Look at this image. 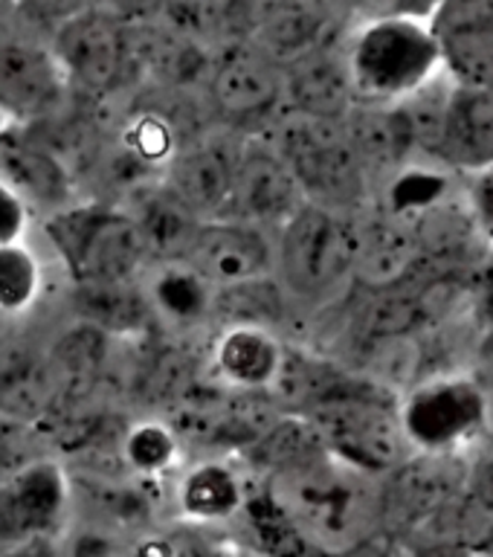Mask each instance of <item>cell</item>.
<instances>
[{"label": "cell", "mask_w": 493, "mask_h": 557, "mask_svg": "<svg viewBox=\"0 0 493 557\" xmlns=\"http://www.w3.org/2000/svg\"><path fill=\"white\" fill-rule=\"evenodd\" d=\"M470 302L477 329H493V250H488L470 270Z\"/></svg>", "instance_id": "obj_41"}, {"label": "cell", "mask_w": 493, "mask_h": 557, "mask_svg": "<svg viewBox=\"0 0 493 557\" xmlns=\"http://www.w3.org/2000/svg\"><path fill=\"white\" fill-rule=\"evenodd\" d=\"M468 369L477 374V381L488 389V395L493 398V329H482L473 339V348H470Z\"/></svg>", "instance_id": "obj_45"}, {"label": "cell", "mask_w": 493, "mask_h": 557, "mask_svg": "<svg viewBox=\"0 0 493 557\" xmlns=\"http://www.w3.org/2000/svg\"><path fill=\"white\" fill-rule=\"evenodd\" d=\"M357 102L398 104L442 78L444 52L435 15L369 12L340 38Z\"/></svg>", "instance_id": "obj_2"}, {"label": "cell", "mask_w": 493, "mask_h": 557, "mask_svg": "<svg viewBox=\"0 0 493 557\" xmlns=\"http://www.w3.org/2000/svg\"><path fill=\"white\" fill-rule=\"evenodd\" d=\"M163 3L165 0H94L96 9H102V12L113 15L125 26L157 21L160 12H163Z\"/></svg>", "instance_id": "obj_43"}, {"label": "cell", "mask_w": 493, "mask_h": 557, "mask_svg": "<svg viewBox=\"0 0 493 557\" xmlns=\"http://www.w3.org/2000/svg\"><path fill=\"white\" fill-rule=\"evenodd\" d=\"M459 183L470 218H473L482 242L488 244V250H493V163L459 172Z\"/></svg>", "instance_id": "obj_38"}, {"label": "cell", "mask_w": 493, "mask_h": 557, "mask_svg": "<svg viewBox=\"0 0 493 557\" xmlns=\"http://www.w3.org/2000/svg\"><path fill=\"white\" fill-rule=\"evenodd\" d=\"M73 525L67 465L47 456L0 485V546L33 537H61Z\"/></svg>", "instance_id": "obj_15"}, {"label": "cell", "mask_w": 493, "mask_h": 557, "mask_svg": "<svg viewBox=\"0 0 493 557\" xmlns=\"http://www.w3.org/2000/svg\"><path fill=\"white\" fill-rule=\"evenodd\" d=\"M215 557H268L233 531H215Z\"/></svg>", "instance_id": "obj_47"}, {"label": "cell", "mask_w": 493, "mask_h": 557, "mask_svg": "<svg viewBox=\"0 0 493 557\" xmlns=\"http://www.w3.org/2000/svg\"><path fill=\"white\" fill-rule=\"evenodd\" d=\"M41 230L70 285L139 278L151 264L143 230L125 203L73 200L44 218Z\"/></svg>", "instance_id": "obj_6"}, {"label": "cell", "mask_w": 493, "mask_h": 557, "mask_svg": "<svg viewBox=\"0 0 493 557\" xmlns=\"http://www.w3.org/2000/svg\"><path fill=\"white\" fill-rule=\"evenodd\" d=\"M334 3H337L340 9H346V7H352V3H366V0H334Z\"/></svg>", "instance_id": "obj_48"}, {"label": "cell", "mask_w": 493, "mask_h": 557, "mask_svg": "<svg viewBox=\"0 0 493 557\" xmlns=\"http://www.w3.org/2000/svg\"><path fill=\"white\" fill-rule=\"evenodd\" d=\"M189 456V444L165 412L131 416L120 442V459L131 473L169 485Z\"/></svg>", "instance_id": "obj_31"}, {"label": "cell", "mask_w": 493, "mask_h": 557, "mask_svg": "<svg viewBox=\"0 0 493 557\" xmlns=\"http://www.w3.org/2000/svg\"><path fill=\"white\" fill-rule=\"evenodd\" d=\"M398 412L412 453L470 456L493 435V398L470 369H439L409 386Z\"/></svg>", "instance_id": "obj_7"}, {"label": "cell", "mask_w": 493, "mask_h": 557, "mask_svg": "<svg viewBox=\"0 0 493 557\" xmlns=\"http://www.w3.org/2000/svg\"><path fill=\"white\" fill-rule=\"evenodd\" d=\"M44 294V268L26 242L0 244V313L21 320Z\"/></svg>", "instance_id": "obj_35"}, {"label": "cell", "mask_w": 493, "mask_h": 557, "mask_svg": "<svg viewBox=\"0 0 493 557\" xmlns=\"http://www.w3.org/2000/svg\"><path fill=\"white\" fill-rule=\"evenodd\" d=\"M468 465L470 456L412 453L381 476L383 531L404 543L424 534L465 494Z\"/></svg>", "instance_id": "obj_9"}, {"label": "cell", "mask_w": 493, "mask_h": 557, "mask_svg": "<svg viewBox=\"0 0 493 557\" xmlns=\"http://www.w3.org/2000/svg\"><path fill=\"white\" fill-rule=\"evenodd\" d=\"M7 125H9L7 116H3V113H0V134H3V131H7Z\"/></svg>", "instance_id": "obj_49"}, {"label": "cell", "mask_w": 493, "mask_h": 557, "mask_svg": "<svg viewBox=\"0 0 493 557\" xmlns=\"http://www.w3.org/2000/svg\"><path fill=\"white\" fill-rule=\"evenodd\" d=\"M296 313H299L296 305L291 302V296H287V290L276 276L226 287V290H221V299H218V325L244 322V325H264V329L285 331V325Z\"/></svg>", "instance_id": "obj_33"}, {"label": "cell", "mask_w": 493, "mask_h": 557, "mask_svg": "<svg viewBox=\"0 0 493 557\" xmlns=\"http://www.w3.org/2000/svg\"><path fill=\"white\" fill-rule=\"evenodd\" d=\"M73 520L134 537L169 520V485L131 473L125 465H67Z\"/></svg>", "instance_id": "obj_10"}, {"label": "cell", "mask_w": 493, "mask_h": 557, "mask_svg": "<svg viewBox=\"0 0 493 557\" xmlns=\"http://www.w3.org/2000/svg\"><path fill=\"white\" fill-rule=\"evenodd\" d=\"M465 494L479 511L493 517V442L482 444L477 453H470Z\"/></svg>", "instance_id": "obj_39"}, {"label": "cell", "mask_w": 493, "mask_h": 557, "mask_svg": "<svg viewBox=\"0 0 493 557\" xmlns=\"http://www.w3.org/2000/svg\"><path fill=\"white\" fill-rule=\"evenodd\" d=\"M221 290L276 276V233L242 218L204 221L189 252Z\"/></svg>", "instance_id": "obj_20"}, {"label": "cell", "mask_w": 493, "mask_h": 557, "mask_svg": "<svg viewBox=\"0 0 493 557\" xmlns=\"http://www.w3.org/2000/svg\"><path fill=\"white\" fill-rule=\"evenodd\" d=\"M61 400L47 346L24 337L0 343V416L41 426Z\"/></svg>", "instance_id": "obj_25"}, {"label": "cell", "mask_w": 493, "mask_h": 557, "mask_svg": "<svg viewBox=\"0 0 493 557\" xmlns=\"http://www.w3.org/2000/svg\"><path fill=\"white\" fill-rule=\"evenodd\" d=\"M52 55L70 82V90L87 99H108L128 85V26L102 9H85L52 29Z\"/></svg>", "instance_id": "obj_11"}, {"label": "cell", "mask_w": 493, "mask_h": 557, "mask_svg": "<svg viewBox=\"0 0 493 557\" xmlns=\"http://www.w3.org/2000/svg\"><path fill=\"white\" fill-rule=\"evenodd\" d=\"M348 139L355 146L360 163L372 177L374 189L400 165L416 160V134L409 128L407 113L400 104H366L357 102L343 120Z\"/></svg>", "instance_id": "obj_28"}, {"label": "cell", "mask_w": 493, "mask_h": 557, "mask_svg": "<svg viewBox=\"0 0 493 557\" xmlns=\"http://www.w3.org/2000/svg\"><path fill=\"white\" fill-rule=\"evenodd\" d=\"M355 104L357 96L340 41L285 67V111L322 120H346Z\"/></svg>", "instance_id": "obj_27"}, {"label": "cell", "mask_w": 493, "mask_h": 557, "mask_svg": "<svg viewBox=\"0 0 493 557\" xmlns=\"http://www.w3.org/2000/svg\"><path fill=\"white\" fill-rule=\"evenodd\" d=\"M29 224V203L0 177V244L24 242Z\"/></svg>", "instance_id": "obj_42"}, {"label": "cell", "mask_w": 493, "mask_h": 557, "mask_svg": "<svg viewBox=\"0 0 493 557\" xmlns=\"http://www.w3.org/2000/svg\"><path fill=\"white\" fill-rule=\"evenodd\" d=\"M264 503L325 557H343L383 531L381 476L325 447L256 479Z\"/></svg>", "instance_id": "obj_1"}, {"label": "cell", "mask_w": 493, "mask_h": 557, "mask_svg": "<svg viewBox=\"0 0 493 557\" xmlns=\"http://www.w3.org/2000/svg\"><path fill=\"white\" fill-rule=\"evenodd\" d=\"M73 96L70 82L50 47L0 41V113L15 128L52 120Z\"/></svg>", "instance_id": "obj_17"}, {"label": "cell", "mask_w": 493, "mask_h": 557, "mask_svg": "<svg viewBox=\"0 0 493 557\" xmlns=\"http://www.w3.org/2000/svg\"><path fill=\"white\" fill-rule=\"evenodd\" d=\"M0 177L29 203V209H41L47 215L76 200L73 174L61 154L15 125H7L0 134Z\"/></svg>", "instance_id": "obj_23"}, {"label": "cell", "mask_w": 493, "mask_h": 557, "mask_svg": "<svg viewBox=\"0 0 493 557\" xmlns=\"http://www.w3.org/2000/svg\"><path fill=\"white\" fill-rule=\"evenodd\" d=\"M15 7L33 24L47 26L52 33L56 26H61L64 21L82 15L85 9L94 7V0H15Z\"/></svg>", "instance_id": "obj_40"}, {"label": "cell", "mask_w": 493, "mask_h": 557, "mask_svg": "<svg viewBox=\"0 0 493 557\" xmlns=\"http://www.w3.org/2000/svg\"><path fill=\"white\" fill-rule=\"evenodd\" d=\"M61 546L64 557H131V537L78 520L64 531Z\"/></svg>", "instance_id": "obj_37"}, {"label": "cell", "mask_w": 493, "mask_h": 557, "mask_svg": "<svg viewBox=\"0 0 493 557\" xmlns=\"http://www.w3.org/2000/svg\"><path fill=\"white\" fill-rule=\"evenodd\" d=\"M125 207L137 218L151 261L189 259L204 218L192 212L163 181H151L131 191Z\"/></svg>", "instance_id": "obj_29"}, {"label": "cell", "mask_w": 493, "mask_h": 557, "mask_svg": "<svg viewBox=\"0 0 493 557\" xmlns=\"http://www.w3.org/2000/svg\"><path fill=\"white\" fill-rule=\"evenodd\" d=\"M424 264V252L412 226L400 218L369 207L355 215V285L383 290L407 282Z\"/></svg>", "instance_id": "obj_21"}, {"label": "cell", "mask_w": 493, "mask_h": 557, "mask_svg": "<svg viewBox=\"0 0 493 557\" xmlns=\"http://www.w3.org/2000/svg\"><path fill=\"white\" fill-rule=\"evenodd\" d=\"M47 456L56 453L41 426L0 416V485Z\"/></svg>", "instance_id": "obj_36"}, {"label": "cell", "mask_w": 493, "mask_h": 557, "mask_svg": "<svg viewBox=\"0 0 493 557\" xmlns=\"http://www.w3.org/2000/svg\"><path fill=\"white\" fill-rule=\"evenodd\" d=\"M435 26L447 76L493 94V0H442Z\"/></svg>", "instance_id": "obj_22"}, {"label": "cell", "mask_w": 493, "mask_h": 557, "mask_svg": "<svg viewBox=\"0 0 493 557\" xmlns=\"http://www.w3.org/2000/svg\"><path fill=\"white\" fill-rule=\"evenodd\" d=\"M73 320L90 322L113 339H143L160 334L143 278L76 282L67 287Z\"/></svg>", "instance_id": "obj_26"}, {"label": "cell", "mask_w": 493, "mask_h": 557, "mask_svg": "<svg viewBox=\"0 0 493 557\" xmlns=\"http://www.w3.org/2000/svg\"><path fill=\"white\" fill-rule=\"evenodd\" d=\"M439 160L456 172L493 163V94L453 82Z\"/></svg>", "instance_id": "obj_30"}, {"label": "cell", "mask_w": 493, "mask_h": 557, "mask_svg": "<svg viewBox=\"0 0 493 557\" xmlns=\"http://www.w3.org/2000/svg\"><path fill=\"white\" fill-rule=\"evenodd\" d=\"M183 143H186V137L181 134V125L160 104L134 108L122 120L120 134H116V148L151 181L163 177Z\"/></svg>", "instance_id": "obj_32"}, {"label": "cell", "mask_w": 493, "mask_h": 557, "mask_svg": "<svg viewBox=\"0 0 493 557\" xmlns=\"http://www.w3.org/2000/svg\"><path fill=\"white\" fill-rule=\"evenodd\" d=\"M116 346H120V339H113L102 329L82 320H70V325H64L47 343V355H50L52 372H56L61 392L59 407L96 398L108 389Z\"/></svg>", "instance_id": "obj_24"}, {"label": "cell", "mask_w": 493, "mask_h": 557, "mask_svg": "<svg viewBox=\"0 0 493 557\" xmlns=\"http://www.w3.org/2000/svg\"><path fill=\"white\" fill-rule=\"evenodd\" d=\"M287 355L291 343L282 331L230 322L209 334L204 377L226 392L273 400V392L285 374Z\"/></svg>", "instance_id": "obj_14"}, {"label": "cell", "mask_w": 493, "mask_h": 557, "mask_svg": "<svg viewBox=\"0 0 493 557\" xmlns=\"http://www.w3.org/2000/svg\"><path fill=\"white\" fill-rule=\"evenodd\" d=\"M207 108L221 125L259 134L285 111V67L247 35L215 52Z\"/></svg>", "instance_id": "obj_8"}, {"label": "cell", "mask_w": 493, "mask_h": 557, "mask_svg": "<svg viewBox=\"0 0 493 557\" xmlns=\"http://www.w3.org/2000/svg\"><path fill=\"white\" fill-rule=\"evenodd\" d=\"M143 287L163 337L186 339L212 334L218 325L221 287L189 259L151 261L143 270Z\"/></svg>", "instance_id": "obj_19"}, {"label": "cell", "mask_w": 493, "mask_h": 557, "mask_svg": "<svg viewBox=\"0 0 493 557\" xmlns=\"http://www.w3.org/2000/svg\"><path fill=\"white\" fill-rule=\"evenodd\" d=\"M276 278L305 317L355 294V215L305 203L276 230Z\"/></svg>", "instance_id": "obj_3"}, {"label": "cell", "mask_w": 493, "mask_h": 557, "mask_svg": "<svg viewBox=\"0 0 493 557\" xmlns=\"http://www.w3.org/2000/svg\"><path fill=\"white\" fill-rule=\"evenodd\" d=\"M291 165L308 203L357 215L374 203V183L360 163L343 120L282 111L259 131Z\"/></svg>", "instance_id": "obj_4"}, {"label": "cell", "mask_w": 493, "mask_h": 557, "mask_svg": "<svg viewBox=\"0 0 493 557\" xmlns=\"http://www.w3.org/2000/svg\"><path fill=\"white\" fill-rule=\"evenodd\" d=\"M346 26L334 0H250L247 38L287 67L340 41Z\"/></svg>", "instance_id": "obj_16"}, {"label": "cell", "mask_w": 493, "mask_h": 557, "mask_svg": "<svg viewBox=\"0 0 493 557\" xmlns=\"http://www.w3.org/2000/svg\"><path fill=\"white\" fill-rule=\"evenodd\" d=\"M244 137H247L244 131H235L221 122L212 128L198 131L195 137L183 143L160 181L204 221L230 218L235 169H238Z\"/></svg>", "instance_id": "obj_13"}, {"label": "cell", "mask_w": 493, "mask_h": 557, "mask_svg": "<svg viewBox=\"0 0 493 557\" xmlns=\"http://www.w3.org/2000/svg\"><path fill=\"white\" fill-rule=\"evenodd\" d=\"M233 15L235 0H165L157 21L218 52L224 44L242 38L235 33Z\"/></svg>", "instance_id": "obj_34"}, {"label": "cell", "mask_w": 493, "mask_h": 557, "mask_svg": "<svg viewBox=\"0 0 493 557\" xmlns=\"http://www.w3.org/2000/svg\"><path fill=\"white\" fill-rule=\"evenodd\" d=\"M305 203L308 198L303 186L273 143L264 134H247L235 169L230 218H242L276 233Z\"/></svg>", "instance_id": "obj_18"}, {"label": "cell", "mask_w": 493, "mask_h": 557, "mask_svg": "<svg viewBox=\"0 0 493 557\" xmlns=\"http://www.w3.org/2000/svg\"><path fill=\"white\" fill-rule=\"evenodd\" d=\"M409 557H485L477 546H470L465 540L451 537H418L407 540Z\"/></svg>", "instance_id": "obj_44"}, {"label": "cell", "mask_w": 493, "mask_h": 557, "mask_svg": "<svg viewBox=\"0 0 493 557\" xmlns=\"http://www.w3.org/2000/svg\"><path fill=\"white\" fill-rule=\"evenodd\" d=\"M303 416L311 418L334 456L374 476H386L412 456L400 424L398 395L366 381L352 369L325 395L308 404Z\"/></svg>", "instance_id": "obj_5"}, {"label": "cell", "mask_w": 493, "mask_h": 557, "mask_svg": "<svg viewBox=\"0 0 493 557\" xmlns=\"http://www.w3.org/2000/svg\"><path fill=\"white\" fill-rule=\"evenodd\" d=\"M256 494V476L233 453H192L169 482V520L230 531Z\"/></svg>", "instance_id": "obj_12"}, {"label": "cell", "mask_w": 493, "mask_h": 557, "mask_svg": "<svg viewBox=\"0 0 493 557\" xmlns=\"http://www.w3.org/2000/svg\"><path fill=\"white\" fill-rule=\"evenodd\" d=\"M61 537H33L21 540V543H7L0 546V557H64V546Z\"/></svg>", "instance_id": "obj_46"}]
</instances>
